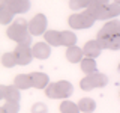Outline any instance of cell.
<instances>
[{"instance_id":"cell-16","label":"cell","mask_w":120,"mask_h":113,"mask_svg":"<svg viewBox=\"0 0 120 113\" xmlns=\"http://www.w3.org/2000/svg\"><path fill=\"white\" fill-rule=\"evenodd\" d=\"M44 38H45V42H48L52 47H60L62 45V36H60V32H57V30H48V32H45Z\"/></svg>"},{"instance_id":"cell-7","label":"cell","mask_w":120,"mask_h":113,"mask_svg":"<svg viewBox=\"0 0 120 113\" xmlns=\"http://www.w3.org/2000/svg\"><path fill=\"white\" fill-rule=\"evenodd\" d=\"M0 98L5 101H14V103H18L20 101V89L17 88V86H5L2 85L0 86Z\"/></svg>"},{"instance_id":"cell-20","label":"cell","mask_w":120,"mask_h":113,"mask_svg":"<svg viewBox=\"0 0 120 113\" xmlns=\"http://www.w3.org/2000/svg\"><path fill=\"white\" fill-rule=\"evenodd\" d=\"M78 104H74L72 101H63L60 104V113H80Z\"/></svg>"},{"instance_id":"cell-30","label":"cell","mask_w":120,"mask_h":113,"mask_svg":"<svg viewBox=\"0 0 120 113\" xmlns=\"http://www.w3.org/2000/svg\"><path fill=\"white\" fill-rule=\"evenodd\" d=\"M117 69H119V71H120V63H119V68H117Z\"/></svg>"},{"instance_id":"cell-22","label":"cell","mask_w":120,"mask_h":113,"mask_svg":"<svg viewBox=\"0 0 120 113\" xmlns=\"http://www.w3.org/2000/svg\"><path fill=\"white\" fill-rule=\"evenodd\" d=\"M95 0H69V8L72 11H78V9H84L89 8Z\"/></svg>"},{"instance_id":"cell-27","label":"cell","mask_w":120,"mask_h":113,"mask_svg":"<svg viewBox=\"0 0 120 113\" xmlns=\"http://www.w3.org/2000/svg\"><path fill=\"white\" fill-rule=\"evenodd\" d=\"M96 2H98V3H101V5H107L108 0H96Z\"/></svg>"},{"instance_id":"cell-2","label":"cell","mask_w":120,"mask_h":113,"mask_svg":"<svg viewBox=\"0 0 120 113\" xmlns=\"http://www.w3.org/2000/svg\"><path fill=\"white\" fill-rule=\"evenodd\" d=\"M6 35L9 39H12L18 44L30 45V42H32V33L29 30V23L22 17L15 18L14 23L6 29Z\"/></svg>"},{"instance_id":"cell-12","label":"cell","mask_w":120,"mask_h":113,"mask_svg":"<svg viewBox=\"0 0 120 113\" xmlns=\"http://www.w3.org/2000/svg\"><path fill=\"white\" fill-rule=\"evenodd\" d=\"M14 12L11 11V8L8 6V3L6 2H3L2 0V5H0V23L2 24H5V26H8V24H12V20H14Z\"/></svg>"},{"instance_id":"cell-29","label":"cell","mask_w":120,"mask_h":113,"mask_svg":"<svg viewBox=\"0 0 120 113\" xmlns=\"http://www.w3.org/2000/svg\"><path fill=\"white\" fill-rule=\"evenodd\" d=\"M3 2H6V3H11V2H14V0H3Z\"/></svg>"},{"instance_id":"cell-4","label":"cell","mask_w":120,"mask_h":113,"mask_svg":"<svg viewBox=\"0 0 120 113\" xmlns=\"http://www.w3.org/2000/svg\"><path fill=\"white\" fill-rule=\"evenodd\" d=\"M107 83H108V77L105 74L93 73V74H89L87 77L82 78L80 81V86L82 90H92L96 88H104V86H107Z\"/></svg>"},{"instance_id":"cell-11","label":"cell","mask_w":120,"mask_h":113,"mask_svg":"<svg viewBox=\"0 0 120 113\" xmlns=\"http://www.w3.org/2000/svg\"><path fill=\"white\" fill-rule=\"evenodd\" d=\"M8 6L15 15H22L30 9V2L29 0H14V2L8 3Z\"/></svg>"},{"instance_id":"cell-24","label":"cell","mask_w":120,"mask_h":113,"mask_svg":"<svg viewBox=\"0 0 120 113\" xmlns=\"http://www.w3.org/2000/svg\"><path fill=\"white\" fill-rule=\"evenodd\" d=\"M120 15V5H107V9H105V17L104 20H108V18H114V17H119Z\"/></svg>"},{"instance_id":"cell-10","label":"cell","mask_w":120,"mask_h":113,"mask_svg":"<svg viewBox=\"0 0 120 113\" xmlns=\"http://www.w3.org/2000/svg\"><path fill=\"white\" fill-rule=\"evenodd\" d=\"M30 78H32V86L36 89H47L50 85L48 75L44 73H30Z\"/></svg>"},{"instance_id":"cell-18","label":"cell","mask_w":120,"mask_h":113,"mask_svg":"<svg viewBox=\"0 0 120 113\" xmlns=\"http://www.w3.org/2000/svg\"><path fill=\"white\" fill-rule=\"evenodd\" d=\"M81 71L84 74H93V73H98L96 71V62H95V59H90V57H86V59H82L81 60Z\"/></svg>"},{"instance_id":"cell-5","label":"cell","mask_w":120,"mask_h":113,"mask_svg":"<svg viewBox=\"0 0 120 113\" xmlns=\"http://www.w3.org/2000/svg\"><path fill=\"white\" fill-rule=\"evenodd\" d=\"M45 29H47V17L44 14H38L29 21V30L35 36L45 35Z\"/></svg>"},{"instance_id":"cell-9","label":"cell","mask_w":120,"mask_h":113,"mask_svg":"<svg viewBox=\"0 0 120 113\" xmlns=\"http://www.w3.org/2000/svg\"><path fill=\"white\" fill-rule=\"evenodd\" d=\"M101 51H102V47H101V44L98 42V39L89 41V42H86L84 47H82V53H84V56H86V57H90V59L98 57V56L101 54Z\"/></svg>"},{"instance_id":"cell-26","label":"cell","mask_w":120,"mask_h":113,"mask_svg":"<svg viewBox=\"0 0 120 113\" xmlns=\"http://www.w3.org/2000/svg\"><path fill=\"white\" fill-rule=\"evenodd\" d=\"M32 113H48V109L44 103H36L32 107Z\"/></svg>"},{"instance_id":"cell-14","label":"cell","mask_w":120,"mask_h":113,"mask_svg":"<svg viewBox=\"0 0 120 113\" xmlns=\"http://www.w3.org/2000/svg\"><path fill=\"white\" fill-rule=\"evenodd\" d=\"M105 9H107V5H101V3H98L96 0L87 8V11L93 15V17H95V20H104Z\"/></svg>"},{"instance_id":"cell-6","label":"cell","mask_w":120,"mask_h":113,"mask_svg":"<svg viewBox=\"0 0 120 113\" xmlns=\"http://www.w3.org/2000/svg\"><path fill=\"white\" fill-rule=\"evenodd\" d=\"M14 53H15V57H17L18 65H22V66L29 65V63L32 62V59H33L32 48H30L29 45H24V44H18L17 48L14 50Z\"/></svg>"},{"instance_id":"cell-1","label":"cell","mask_w":120,"mask_h":113,"mask_svg":"<svg viewBox=\"0 0 120 113\" xmlns=\"http://www.w3.org/2000/svg\"><path fill=\"white\" fill-rule=\"evenodd\" d=\"M98 42L107 50H120V21L111 20L105 23L98 32Z\"/></svg>"},{"instance_id":"cell-8","label":"cell","mask_w":120,"mask_h":113,"mask_svg":"<svg viewBox=\"0 0 120 113\" xmlns=\"http://www.w3.org/2000/svg\"><path fill=\"white\" fill-rule=\"evenodd\" d=\"M32 51H33V57L41 59V60L48 59L51 54V48H50V44L48 42H36L32 47Z\"/></svg>"},{"instance_id":"cell-13","label":"cell","mask_w":120,"mask_h":113,"mask_svg":"<svg viewBox=\"0 0 120 113\" xmlns=\"http://www.w3.org/2000/svg\"><path fill=\"white\" fill-rule=\"evenodd\" d=\"M82 56H84L82 48L77 47V45L66 48V59L69 60L71 63H78V62H81V60H82Z\"/></svg>"},{"instance_id":"cell-25","label":"cell","mask_w":120,"mask_h":113,"mask_svg":"<svg viewBox=\"0 0 120 113\" xmlns=\"http://www.w3.org/2000/svg\"><path fill=\"white\" fill-rule=\"evenodd\" d=\"M68 24L72 29H82V21H81V14H72L69 18H68Z\"/></svg>"},{"instance_id":"cell-17","label":"cell","mask_w":120,"mask_h":113,"mask_svg":"<svg viewBox=\"0 0 120 113\" xmlns=\"http://www.w3.org/2000/svg\"><path fill=\"white\" fill-rule=\"evenodd\" d=\"M60 36H62V45H66V47H74L77 44V35L71 30H63L60 32Z\"/></svg>"},{"instance_id":"cell-23","label":"cell","mask_w":120,"mask_h":113,"mask_svg":"<svg viewBox=\"0 0 120 113\" xmlns=\"http://www.w3.org/2000/svg\"><path fill=\"white\" fill-rule=\"evenodd\" d=\"M18 112H20V103H14V101H6L0 107V113H18Z\"/></svg>"},{"instance_id":"cell-3","label":"cell","mask_w":120,"mask_h":113,"mask_svg":"<svg viewBox=\"0 0 120 113\" xmlns=\"http://www.w3.org/2000/svg\"><path fill=\"white\" fill-rule=\"evenodd\" d=\"M72 93H74V86L72 83L66 80L50 83L45 89V95L48 98H52V100H65V98H69Z\"/></svg>"},{"instance_id":"cell-21","label":"cell","mask_w":120,"mask_h":113,"mask_svg":"<svg viewBox=\"0 0 120 113\" xmlns=\"http://www.w3.org/2000/svg\"><path fill=\"white\" fill-rule=\"evenodd\" d=\"M2 65L6 66V68H14L15 65H18L17 62V57H15V53H5L2 56Z\"/></svg>"},{"instance_id":"cell-28","label":"cell","mask_w":120,"mask_h":113,"mask_svg":"<svg viewBox=\"0 0 120 113\" xmlns=\"http://www.w3.org/2000/svg\"><path fill=\"white\" fill-rule=\"evenodd\" d=\"M114 3L116 5H120V0H114Z\"/></svg>"},{"instance_id":"cell-15","label":"cell","mask_w":120,"mask_h":113,"mask_svg":"<svg viewBox=\"0 0 120 113\" xmlns=\"http://www.w3.org/2000/svg\"><path fill=\"white\" fill-rule=\"evenodd\" d=\"M14 85L17 86L18 89H30L32 86V78H30V74H18L14 80Z\"/></svg>"},{"instance_id":"cell-19","label":"cell","mask_w":120,"mask_h":113,"mask_svg":"<svg viewBox=\"0 0 120 113\" xmlns=\"http://www.w3.org/2000/svg\"><path fill=\"white\" fill-rule=\"evenodd\" d=\"M78 107L84 113H92V112H95V109H96V103L92 98H81L80 103H78Z\"/></svg>"}]
</instances>
